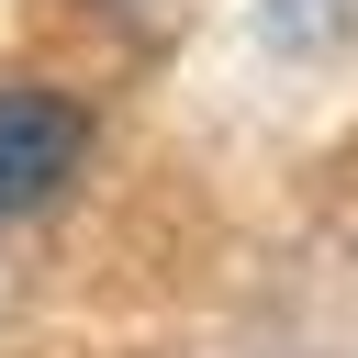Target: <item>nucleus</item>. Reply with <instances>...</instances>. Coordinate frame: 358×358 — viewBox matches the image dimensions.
I'll return each mask as SVG.
<instances>
[{
	"label": "nucleus",
	"instance_id": "nucleus-1",
	"mask_svg": "<svg viewBox=\"0 0 358 358\" xmlns=\"http://www.w3.org/2000/svg\"><path fill=\"white\" fill-rule=\"evenodd\" d=\"M78 157H90V112L67 90H45V78H11L0 90V224L45 213L78 179Z\"/></svg>",
	"mask_w": 358,
	"mask_h": 358
}]
</instances>
